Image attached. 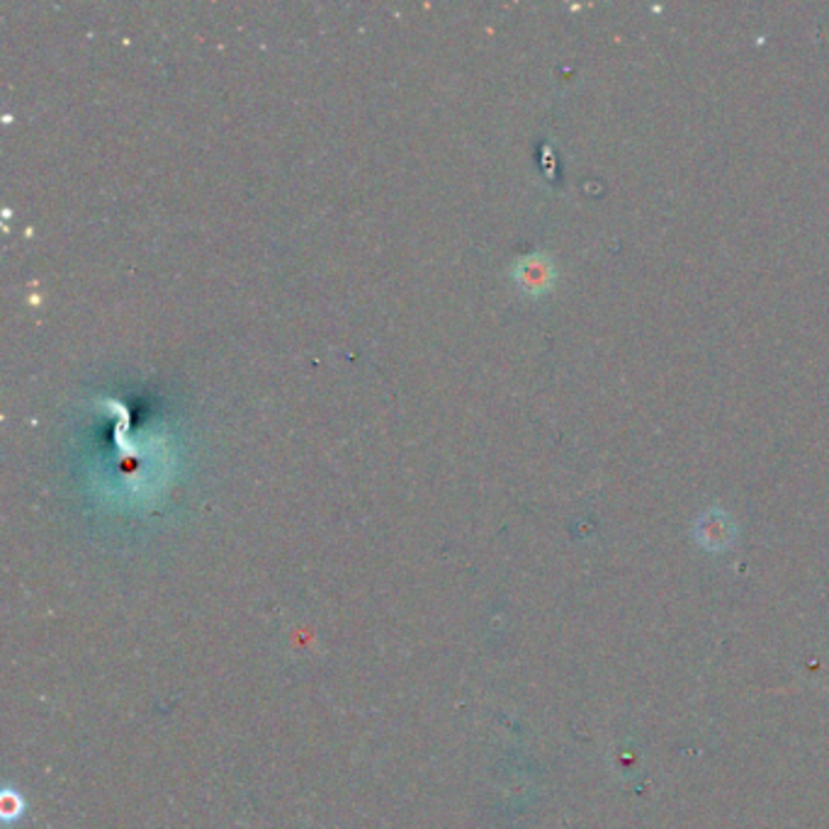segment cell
<instances>
[{
  "instance_id": "obj_1",
  "label": "cell",
  "mask_w": 829,
  "mask_h": 829,
  "mask_svg": "<svg viewBox=\"0 0 829 829\" xmlns=\"http://www.w3.org/2000/svg\"><path fill=\"white\" fill-rule=\"evenodd\" d=\"M25 810V801L23 795L15 793V791H3V795H0V815H3L5 822H15L20 815H23Z\"/></svg>"
}]
</instances>
